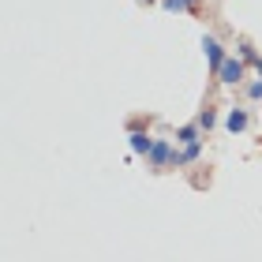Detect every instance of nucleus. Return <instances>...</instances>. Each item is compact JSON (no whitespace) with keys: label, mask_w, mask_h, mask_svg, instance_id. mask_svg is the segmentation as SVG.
<instances>
[{"label":"nucleus","mask_w":262,"mask_h":262,"mask_svg":"<svg viewBox=\"0 0 262 262\" xmlns=\"http://www.w3.org/2000/svg\"><path fill=\"white\" fill-rule=\"evenodd\" d=\"M255 71H258V79H262V60H258V64H255Z\"/></svg>","instance_id":"obj_12"},{"label":"nucleus","mask_w":262,"mask_h":262,"mask_svg":"<svg viewBox=\"0 0 262 262\" xmlns=\"http://www.w3.org/2000/svg\"><path fill=\"white\" fill-rule=\"evenodd\" d=\"M225 127H229L232 135H236V131H244V127H247V113H244V109H232L229 120H225Z\"/></svg>","instance_id":"obj_6"},{"label":"nucleus","mask_w":262,"mask_h":262,"mask_svg":"<svg viewBox=\"0 0 262 262\" xmlns=\"http://www.w3.org/2000/svg\"><path fill=\"white\" fill-rule=\"evenodd\" d=\"M247 94H251V98H262V79H255L251 86H247Z\"/></svg>","instance_id":"obj_11"},{"label":"nucleus","mask_w":262,"mask_h":262,"mask_svg":"<svg viewBox=\"0 0 262 262\" xmlns=\"http://www.w3.org/2000/svg\"><path fill=\"white\" fill-rule=\"evenodd\" d=\"M240 56H244V64H258L262 60V56L251 49V41H240Z\"/></svg>","instance_id":"obj_9"},{"label":"nucleus","mask_w":262,"mask_h":262,"mask_svg":"<svg viewBox=\"0 0 262 262\" xmlns=\"http://www.w3.org/2000/svg\"><path fill=\"white\" fill-rule=\"evenodd\" d=\"M127 142H131V154H142V158H146V154L154 150V142H158V139H150L142 127H131V131H127Z\"/></svg>","instance_id":"obj_3"},{"label":"nucleus","mask_w":262,"mask_h":262,"mask_svg":"<svg viewBox=\"0 0 262 262\" xmlns=\"http://www.w3.org/2000/svg\"><path fill=\"white\" fill-rule=\"evenodd\" d=\"M161 8L165 11H195L199 0H161Z\"/></svg>","instance_id":"obj_8"},{"label":"nucleus","mask_w":262,"mask_h":262,"mask_svg":"<svg viewBox=\"0 0 262 262\" xmlns=\"http://www.w3.org/2000/svg\"><path fill=\"white\" fill-rule=\"evenodd\" d=\"M217 79L225 82V86H236V82L244 79V60H232V56H229V60L221 64V71H217Z\"/></svg>","instance_id":"obj_4"},{"label":"nucleus","mask_w":262,"mask_h":262,"mask_svg":"<svg viewBox=\"0 0 262 262\" xmlns=\"http://www.w3.org/2000/svg\"><path fill=\"white\" fill-rule=\"evenodd\" d=\"M199 154H202L199 142H187V146H184L180 154L172 150V165H176V169H180V165H191V161H199Z\"/></svg>","instance_id":"obj_5"},{"label":"nucleus","mask_w":262,"mask_h":262,"mask_svg":"<svg viewBox=\"0 0 262 262\" xmlns=\"http://www.w3.org/2000/svg\"><path fill=\"white\" fill-rule=\"evenodd\" d=\"M199 124H187V127H180L176 131V142H180V146H187V142H199Z\"/></svg>","instance_id":"obj_7"},{"label":"nucleus","mask_w":262,"mask_h":262,"mask_svg":"<svg viewBox=\"0 0 262 262\" xmlns=\"http://www.w3.org/2000/svg\"><path fill=\"white\" fill-rule=\"evenodd\" d=\"M213 124H217V113H213V109H202V113H199V127H202V131H210Z\"/></svg>","instance_id":"obj_10"},{"label":"nucleus","mask_w":262,"mask_h":262,"mask_svg":"<svg viewBox=\"0 0 262 262\" xmlns=\"http://www.w3.org/2000/svg\"><path fill=\"white\" fill-rule=\"evenodd\" d=\"M202 49H206V60H210V71H213V75H217V71H221V64L229 60V56H225V49H221V41L213 38V34H206V38H202Z\"/></svg>","instance_id":"obj_1"},{"label":"nucleus","mask_w":262,"mask_h":262,"mask_svg":"<svg viewBox=\"0 0 262 262\" xmlns=\"http://www.w3.org/2000/svg\"><path fill=\"white\" fill-rule=\"evenodd\" d=\"M146 165H150V169H165V165H172V146L165 139H158V142H154V150L146 154Z\"/></svg>","instance_id":"obj_2"}]
</instances>
